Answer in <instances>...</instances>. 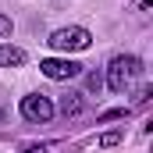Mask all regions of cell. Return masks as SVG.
<instances>
[{"mask_svg":"<svg viewBox=\"0 0 153 153\" xmlns=\"http://www.w3.org/2000/svg\"><path fill=\"white\" fill-rule=\"evenodd\" d=\"M143 78V61L139 57H114L111 61V68H107V85L114 89V93H125V89H132L135 82Z\"/></svg>","mask_w":153,"mask_h":153,"instance_id":"obj_1","label":"cell"},{"mask_svg":"<svg viewBox=\"0 0 153 153\" xmlns=\"http://www.w3.org/2000/svg\"><path fill=\"white\" fill-rule=\"evenodd\" d=\"M46 43H50L53 50H89L93 36H89V29H82V25H68V29H57Z\"/></svg>","mask_w":153,"mask_h":153,"instance_id":"obj_2","label":"cell"},{"mask_svg":"<svg viewBox=\"0 0 153 153\" xmlns=\"http://www.w3.org/2000/svg\"><path fill=\"white\" fill-rule=\"evenodd\" d=\"M39 71L46 78H53V82H68V78H78L82 75V64L78 61H61V57H46V61H39Z\"/></svg>","mask_w":153,"mask_h":153,"instance_id":"obj_3","label":"cell"},{"mask_svg":"<svg viewBox=\"0 0 153 153\" xmlns=\"http://www.w3.org/2000/svg\"><path fill=\"white\" fill-rule=\"evenodd\" d=\"M22 117L46 125V121L53 117V103H50L43 93H29V96H22Z\"/></svg>","mask_w":153,"mask_h":153,"instance_id":"obj_4","label":"cell"},{"mask_svg":"<svg viewBox=\"0 0 153 153\" xmlns=\"http://www.w3.org/2000/svg\"><path fill=\"white\" fill-rule=\"evenodd\" d=\"M57 107H61L64 117H82L85 114V96H82V93H64Z\"/></svg>","mask_w":153,"mask_h":153,"instance_id":"obj_5","label":"cell"},{"mask_svg":"<svg viewBox=\"0 0 153 153\" xmlns=\"http://www.w3.org/2000/svg\"><path fill=\"white\" fill-rule=\"evenodd\" d=\"M0 64L4 68H22L25 64V50L22 46H11V43H0Z\"/></svg>","mask_w":153,"mask_h":153,"instance_id":"obj_6","label":"cell"},{"mask_svg":"<svg viewBox=\"0 0 153 153\" xmlns=\"http://www.w3.org/2000/svg\"><path fill=\"white\" fill-rule=\"evenodd\" d=\"M128 114H132L128 107H114V111H103L96 121H100V125H107V121H121V117H128Z\"/></svg>","mask_w":153,"mask_h":153,"instance_id":"obj_7","label":"cell"},{"mask_svg":"<svg viewBox=\"0 0 153 153\" xmlns=\"http://www.w3.org/2000/svg\"><path fill=\"white\" fill-rule=\"evenodd\" d=\"M121 143V132H107V135H100V146H117Z\"/></svg>","mask_w":153,"mask_h":153,"instance_id":"obj_8","label":"cell"},{"mask_svg":"<svg viewBox=\"0 0 153 153\" xmlns=\"http://www.w3.org/2000/svg\"><path fill=\"white\" fill-rule=\"evenodd\" d=\"M11 29H14V25H11V18H7V14H0V39L11 36Z\"/></svg>","mask_w":153,"mask_h":153,"instance_id":"obj_9","label":"cell"},{"mask_svg":"<svg viewBox=\"0 0 153 153\" xmlns=\"http://www.w3.org/2000/svg\"><path fill=\"white\" fill-rule=\"evenodd\" d=\"M150 96H153V89H150V85H146V89H139V96H135V103L143 107V103H150Z\"/></svg>","mask_w":153,"mask_h":153,"instance_id":"obj_10","label":"cell"},{"mask_svg":"<svg viewBox=\"0 0 153 153\" xmlns=\"http://www.w3.org/2000/svg\"><path fill=\"white\" fill-rule=\"evenodd\" d=\"M85 82H89V89H93V93H100V85H103V78L96 75V71H93V75H89V78H85Z\"/></svg>","mask_w":153,"mask_h":153,"instance_id":"obj_11","label":"cell"},{"mask_svg":"<svg viewBox=\"0 0 153 153\" xmlns=\"http://www.w3.org/2000/svg\"><path fill=\"white\" fill-rule=\"evenodd\" d=\"M22 153H46V146H39V143H29V146H25Z\"/></svg>","mask_w":153,"mask_h":153,"instance_id":"obj_12","label":"cell"}]
</instances>
